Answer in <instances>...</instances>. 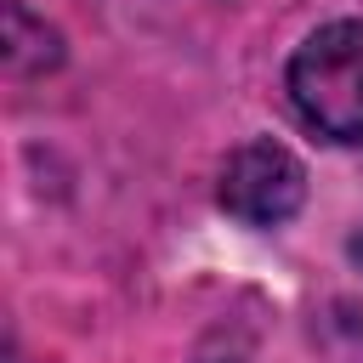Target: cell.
Returning a JSON list of instances; mask_svg holds the SVG:
<instances>
[{
    "label": "cell",
    "instance_id": "1",
    "mask_svg": "<svg viewBox=\"0 0 363 363\" xmlns=\"http://www.w3.org/2000/svg\"><path fill=\"white\" fill-rule=\"evenodd\" d=\"M289 96L329 142H363V23H323L289 57Z\"/></svg>",
    "mask_w": 363,
    "mask_h": 363
},
{
    "label": "cell",
    "instance_id": "2",
    "mask_svg": "<svg viewBox=\"0 0 363 363\" xmlns=\"http://www.w3.org/2000/svg\"><path fill=\"white\" fill-rule=\"evenodd\" d=\"M301 199H306V170H301V159H295L289 147H278V142H250V147H238V153L227 159V170H221V204H227L238 221H250V227H278V221H289V216L301 210Z\"/></svg>",
    "mask_w": 363,
    "mask_h": 363
},
{
    "label": "cell",
    "instance_id": "3",
    "mask_svg": "<svg viewBox=\"0 0 363 363\" xmlns=\"http://www.w3.org/2000/svg\"><path fill=\"white\" fill-rule=\"evenodd\" d=\"M51 62H57V34L23 0H6V68L34 74V68H51Z\"/></svg>",
    "mask_w": 363,
    "mask_h": 363
}]
</instances>
